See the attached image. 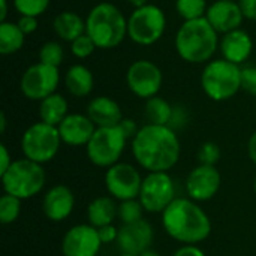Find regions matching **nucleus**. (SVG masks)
<instances>
[{"instance_id": "nucleus-22", "label": "nucleus", "mask_w": 256, "mask_h": 256, "mask_svg": "<svg viewBox=\"0 0 256 256\" xmlns=\"http://www.w3.org/2000/svg\"><path fill=\"white\" fill-rule=\"evenodd\" d=\"M87 219L94 228L112 225L114 220L118 219V206L112 196H98L92 200L87 207Z\"/></svg>"}, {"instance_id": "nucleus-13", "label": "nucleus", "mask_w": 256, "mask_h": 256, "mask_svg": "<svg viewBox=\"0 0 256 256\" xmlns=\"http://www.w3.org/2000/svg\"><path fill=\"white\" fill-rule=\"evenodd\" d=\"M164 75L160 68L150 60H136L128 68L126 84L129 90L141 99L147 100L158 96Z\"/></svg>"}, {"instance_id": "nucleus-15", "label": "nucleus", "mask_w": 256, "mask_h": 256, "mask_svg": "<svg viewBox=\"0 0 256 256\" xmlns=\"http://www.w3.org/2000/svg\"><path fill=\"white\" fill-rule=\"evenodd\" d=\"M222 184L220 172L213 165L200 164L194 168L186 178L188 196L196 202H206L213 200Z\"/></svg>"}, {"instance_id": "nucleus-46", "label": "nucleus", "mask_w": 256, "mask_h": 256, "mask_svg": "<svg viewBox=\"0 0 256 256\" xmlns=\"http://www.w3.org/2000/svg\"><path fill=\"white\" fill-rule=\"evenodd\" d=\"M4 130H6V116L4 112H2L0 114V132L4 134Z\"/></svg>"}, {"instance_id": "nucleus-19", "label": "nucleus", "mask_w": 256, "mask_h": 256, "mask_svg": "<svg viewBox=\"0 0 256 256\" xmlns=\"http://www.w3.org/2000/svg\"><path fill=\"white\" fill-rule=\"evenodd\" d=\"M206 18L220 34H226L232 30L240 28L244 20L238 2L230 0H216L214 3H212L207 9Z\"/></svg>"}, {"instance_id": "nucleus-50", "label": "nucleus", "mask_w": 256, "mask_h": 256, "mask_svg": "<svg viewBox=\"0 0 256 256\" xmlns=\"http://www.w3.org/2000/svg\"><path fill=\"white\" fill-rule=\"evenodd\" d=\"M230 2H238V0H230Z\"/></svg>"}, {"instance_id": "nucleus-29", "label": "nucleus", "mask_w": 256, "mask_h": 256, "mask_svg": "<svg viewBox=\"0 0 256 256\" xmlns=\"http://www.w3.org/2000/svg\"><path fill=\"white\" fill-rule=\"evenodd\" d=\"M21 213V200L9 194H3L0 198V222L3 225L14 224Z\"/></svg>"}, {"instance_id": "nucleus-7", "label": "nucleus", "mask_w": 256, "mask_h": 256, "mask_svg": "<svg viewBox=\"0 0 256 256\" xmlns=\"http://www.w3.org/2000/svg\"><path fill=\"white\" fill-rule=\"evenodd\" d=\"M62 146V138L56 126L38 122L30 124L21 136V152L26 159L39 165L51 162Z\"/></svg>"}, {"instance_id": "nucleus-41", "label": "nucleus", "mask_w": 256, "mask_h": 256, "mask_svg": "<svg viewBox=\"0 0 256 256\" xmlns=\"http://www.w3.org/2000/svg\"><path fill=\"white\" fill-rule=\"evenodd\" d=\"M172 256H206V254L196 244H183L174 252Z\"/></svg>"}, {"instance_id": "nucleus-16", "label": "nucleus", "mask_w": 256, "mask_h": 256, "mask_svg": "<svg viewBox=\"0 0 256 256\" xmlns=\"http://www.w3.org/2000/svg\"><path fill=\"white\" fill-rule=\"evenodd\" d=\"M154 231L147 220H140L135 224L122 225L118 228L117 248L122 254L140 256L142 252L148 250L153 243Z\"/></svg>"}, {"instance_id": "nucleus-36", "label": "nucleus", "mask_w": 256, "mask_h": 256, "mask_svg": "<svg viewBox=\"0 0 256 256\" xmlns=\"http://www.w3.org/2000/svg\"><path fill=\"white\" fill-rule=\"evenodd\" d=\"M188 111L182 106V105H176L172 108V117H171V122H170V128L171 129H178V128H184V124L188 123Z\"/></svg>"}, {"instance_id": "nucleus-10", "label": "nucleus", "mask_w": 256, "mask_h": 256, "mask_svg": "<svg viewBox=\"0 0 256 256\" xmlns=\"http://www.w3.org/2000/svg\"><path fill=\"white\" fill-rule=\"evenodd\" d=\"M176 198V183L168 172H148L144 177L138 200L146 212L164 213Z\"/></svg>"}, {"instance_id": "nucleus-30", "label": "nucleus", "mask_w": 256, "mask_h": 256, "mask_svg": "<svg viewBox=\"0 0 256 256\" xmlns=\"http://www.w3.org/2000/svg\"><path fill=\"white\" fill-rule=\"evenodd\" d=\"M144 207L140 202V200H128V201H120L118 204V219L122 220L123 225L128 224H135L142 220V213Z\"/></svg>"}, {"instance_id": "nucleus-2", "label": "nucleus", "mask_w": 256, "mask_h": 256, "mask_svg": "<svg viewBox=\"0 0 256 256\" xmlns=\"http://www.w3.org/2000/svg\"><path fill=\"white\" fill-rule=\"evenodd\" d=\"M162 226L182 244H198L212 234L210 218L190 198H176L162 213Z\"/></svg>"}, {"instance_id": "nucleus-3", "label": "nucleus", "mask_w": 256, "mask_h": 256, "mask_svg": "<svg viewBox=\"0 0 256 256\" xmlns=\"http://www.w3.org/2000/svg\"><path fill=\"white\" fill-rule=\"evenodd\" d=\"M174 45L184 62L192 64L208 63L219 46V33L206 16L184 21L176 33Z\"/></svg>"}, {"instance_id": "nucleus-21", "label": "nucleus", "mask_w": 256, "mask_h": 256, "mask_svg": "<svg viewBox=\"0 0 256 256\" xmlns=\"http://www.w3.org/2000/svg\"><path fill=\"white\" fill-rule=\"evenodd\" d=\"M87 116L96 124V128L117 126L123 120L120 105L108 96H96L87 106Z\"/></svg>"}, {"instance_id": "nucleus-11", "label": "nucleus", "mask_w": 256, "mask_h": 256, "mask_svg": "<svg viewBox=\"0 0 256 256\" xmlns=\"http://www.w3.org/2000/svg\"><path fill=\"white\" fill-rule=\"evenodd\" d=\"M58 82H60L58 68L39 62L28 66L24 70L20 80V90L24 94V98L40 102L45 98L56 93Z\"/></svg>"}, {"instance_id": "nucleus-33", "label": "nucleus", "mask_w": 256, "mask_h": 256, "mask_svg": "<svg viewBox=\"0 0 256 256\" xmlns=\"http://www.w3.org/2000/svg\"><path fill=\"white\" fill-rule=\"evenodd\" d=\"M96 48H98L96 44L93 42V39L87 33L81 34L80 38H76L75 40L70 42V51L78 58H87V57H90L94 52Z\"/></svg>"}, {"instance_id": "nucleus-38", "label": "nucleus", "mask_w": 256, "mask_h": 256, "mask_svg": "<svg viewBox=\"0 0 256 256\" xmlns=\"http://www.w3.org/2000/svg\"><path fill=\"white\" fill-rule=\"evenodd\" d=\"M18 27L21 28V32L27 36V34H32L36 28H38V18L36 16H26V15H21L20 20L16 21Z\"/></svg>"}, {"instance_id": "nucleus-26", "label": "nucleus", "mask_w": 256, "mask_h": 256, "mask_svg": "<svg viewBox=\"0 0 256 256\" xmlns=\"http://www.w3.org/2000/svg\"><path fill=\"white\" fill-rule=\"evenodd\" d=\"M26 34L21 32L16 22L4 21L0 24V52L3 56L15 54L22 48Z\"/></svg>"}, {"instance_id": "nucleus-24", "label": "nucleus", "mask_w": 256, "mask_h": 256, "mask_svg": "<svg viewBox=\"0 0 256 256\" xmlns=\"http://www.w3.org/2000/svg\"><path fill=\"white\" fill-rule=\"evenodd\" d=\"M52 27L56 34L66 42H72L86 33V21L72 10L60 12L52 21Z\"/></svg>"}, {"instance_id": "nucleus-32", "label": "nucleus", "mask_w": 256, "mask_h": 256, "mask_svg": "<svg viewBox=\"0 0 256 256\" xmlns=\"http://www.w3.org/2000/svg\"><path fill=\"white\" fill-rule=\"evenodd\" d=\"M50 6V0H14V8L20 15L26 16H39Z\"/></svg>"}, {"instance_id": "nucleus-27", "label": "nucleus", "mask_w": 256, "mask_h": 256, "mask_svg": "<svg viewBox=\"0 0 256 256\" xmlns=\"http://www.w3.org/2000/svg\"><path fill=\"white\" fill-rule=\"evenodd\" d=\"M172 105L168 104V100H165L160 96H154L147 99L146 106H144V112H146V118L150 124H160V126H168L172 117Z\"/></svg>"}, {"instance_id": "nucleus-17", "label": "nucleus", "mask_w": 256, "mask_h": 256, "mask_svg": "<svg viewBox=\"0 0 256 256\" xmlns=\"http://www.w3.org/2000/svg\"><path fill=\"white\" fill-rule=\"evenodd\" d=\"M75 207V195L66 184H56L46 190L42 200V212L51 222H63Z\"/></svg>"}, {"instance_id": "nucleus-43", "label": "nucleus", "mask_w": 256, "mask_h": 256, "mask_svg": "<svg viewBox=\"0 0 256 256\" xmlns=\"http://www.w3.org/2000/svg\"><path fill=\"white\" fill-rule=\"evenodd\" d=\"M248 154H249L250 160L256 165V130L250 135V138L248 141Z\"/></svg>"}, {"instance_id": "nucleus-8", "label": "nucleus", "mask_w": 256, "mask_h": 256, "mask_svg": "<svg viewBox=\"0 0 256 256\" xmlns=\"http://www.w3.org/2000/svg\"><path fill=\"white\" fill-rule=\"evenodd\" d=\"M128 138L120 126L96 128L92 140L86 146L88 160L98 168H111L120 162L124 153Z\"/></svg>"}, {"instance_id": "nucleus-18", "label": "nucleus", "mask_w": 256, "mask_h": 256, "mask_svg": "<svg viewBox=\"0 0 256 256\" xmlns=\"http://www.w3.org/2000/svg\"><path fill=\"white\" fill-rule=\"evenodd\" d=\"M62 142L70 147H82L87 146L92 140L96 124L90 120L88 116L72 112L68 114L66 118L57 126Z\"/></svg>"}, {"instance_id": "nucleus-28", "label": "nucleus", "mask_w": 256, "mask_h": 256, "mask_svg": "<svg viewBox=\"0 0 256 256\" xmlns=\"http://www.w3.org/2000/svg\"><path fill=\"white\" fill-rule=\"evenodd\" d=\"M207 9L206 0H176V10L184 21L204 18Z\"/></svg>"}, {"instance_id": "nucleus-45", "label": "nucleus", "mask_w": 256, "mask_h": 256, "mask_svg": "<svg viewBox=\"0 0 256 256\" xmlns=\"http://www.w3.org/2000/svg\"><path fill=\"white\" fill-rule=\"evenodd\" d=\"M129 4H132L135 9L136 8H141V6H146V4H148V0H126Z\"/></svg>"}, {"instance_id": "nucleus-48", "label": "nucleus", "mask_w": 256, "mask_h": 256, "mask_svg": "<svg viewBox=\"0 0 256 256\" xmlns=\"http://www.w3.org/2000/svg\"><path fill=\"white\" fill-rule=\"evenodd\" d=\"M118 256H134V255H128V254H120Z\"/></svg>"}, {"instance_id": "nucleus-23", "label": "nucleus", "mask_w": 256, "mask_h": 256, "mask_svg": "<svg viewBox=\"0 0 256 256\" xmlns=\"http://www.w3.org/2000/svg\"><path fill=\"white\" fill-rule=\"evenodd\" d=\"M64 86L75 98L88 96L94 87V76L84 64H72L64 75Z\"/></svg>"}, {"instance_id": "nucleus-6", "label": "nucleus", "mask_w": 256, "mask_h": 256, "mask_svg": "<svg viewBox=\"0 0 256 256\" xmlns=\"http://www.w3.org/2000/svg\"><path fill=\"white\" fill-rule=\"evenodd\" d=\"M3 192L22 200L36 196L45 186L46 174L44 165H39L26 158L12 162L9 170L2 176Z\"/></svg>"}, {"instance_id": "nucleus-34", "label": "nucleus", "mask_w": 256, "mask_h": 256, "mask_svg": "<svg viewBox=\"0 0 256 256\" xmlns=\"http://www.w3.org/2000/svg\"><path fill=\"white\" fill-rule=\"evenodd\" d=\"M220 159V148L216 142L207 141L204 142L200 150H198V160L202 165H213L216 166V164Z\"/></svg>"}, {"instance_id": "nucleus-31", "label": "nucleus", "mask_w": 256, "mask_h": 256, "mask_svg": "<svg viewBox=\"0 0 256 256\" xmlns=\"http://www.w3.org/2000/svg\"><path fill=\"white\" fill-rule=\"evenodd\" d=\"M63 58H64L63 46L58 42H56V40L45 42L40 46V50H39V62L40 63H45V64L58 68L62 64Z\"/></svg>"}, {"instance_id": "nucleus-12", "label": "nucleus", "mask_w": 256, "mask_h": 256, "mask_svg": "<svg viewBox=\"0 0 256 256\" xmlns=\"http://www.w3.org/2000/svg\"><path fill=\"white\" fill-rule=\"evenodd\" d=\"M142 180L140 171L128 162H118L108 168L104 178L110 196L117 201L138 200Z\"/></svg>"}, {"instance_id": "nucleus-9", "label": "nucleus", "mask_w": 256, "mask_h": 256, "mask_svg": "<svg viewBox=\"0 0 256 256\" xmlns=\"http://www.w3.org/2000/svg\"><path fill=\"white\" fill-rule=\"evenodd\" d=\"M166 16L156 4L136 8L128 18V38L136 45L150 46L156 44L165 33Z\"/></svg>"}, {"instance_id": "nucleus-4", "label": "nucleus", "mask_w": 256, "mask_h": 256, "mask_svg": "<svg viewBox=\"0 0 256 256\" xmlns=\"http://www.w3.org/2000/svg\"><path fill=\"white\" fill-rule=\"evenodd\" d=\"M86 33L98 48H116L128 36V18L116 4L108 2L98 3L86 18Z\"/></svg>"}, {"instance_id": "nucleus-1", "label": "nucleus", "mask_w": 256, "mask_h": 256, "mask_svg": "<svg viewBox=\"0 0 256 256\" xmlns=\"http://www.w3.org/2000/svg\"><path fill=\"white\" fill-rule=\"evenodd\" d=\"M180 153V140L170 126L147 123L132 140V154L148 172H168L177 165Z\"/></svg>"}, {"instance_id": "nucleus-40", "label": "nucleus", "mask_w": 256, "mask_h": 256, "mask_svg": "<svg viewBox=\"0 0 256 256\" xmlns=\"http://www.w3.org/2000/svg\"><path fill=\"white\" fill-rule=\"evenodd\" d=\"M118 126H120V129L123 130V134L126 135L128 140H134L135 135H136L138 130H140V128L136 126V122H134V120H130V118H123V120L120 122Z\"/></svg>"}, {"instance_id": "nucleus-39", "label": "nucleus", "mask_w": 256, "mask_h": 256, "mask_svg": "<svg viewBox=\"0 0 256 256\" xmlns=\"http://www.w3.org/2000/svg\"><path fill=\"white\" fill-rule=\"evenodd\" d=\"M244 20L256 21V0H238Z\"/></svg>"}, {"instance_id": "nucleus-35", "label": "nucleus", "mask_w": 256, "mask_h": 256, "mask_svg": "<svg viewBox=\"0 0 256 256\" xmlns=\"http://www.w3.org/2000/svg\"><path fill=\"white\" fill-rule=\"evenodd\" d=\"M242 90L256 96V66L242 68Z\"/></svg>"}, {"instance_id": "nucleus-5", "label": "nucleus", "mask_w": 256, "mask_h": 256, "mask_svg": "<svg viewBox=\"0 0 256 256\" xmlns=\"http://www.w3.org/2000/svg\"><path fill=\"white\" fill-rule=\"evenodd\" d=\"M201 87L212 100H228L242 90V68L225 58L212 60L201 74Z\"/></svg>"}, {"instance_id": "nucleus-44", "label": "nucleus", "mask_w": 256, "mask_h": 256, "mask_svg": "<svg viewBox=\"0 0 256 256\" xmlns=\"http://www.w3.org/2000/svg\"><path fill=\"white\" fill-rule=\"evenodd\" d=\"M8 15V0H0V22L6 21Z\"/></svg>"}, {"instance_id": "nucleus-20", "label": "nucleus", "mask_w": 256, "mask_h": 256, "mask_svg": "<svg viewBox=\"0 0 256 256\" xmlns=\"http://www.w3.org/2000/svg\"><path fill=\"white\" fill-rule=\"evenodd\" d=\"M219 48L222 52V58L240 66L246 63L248 58L252 56L254 40L246 30L237 28L222 36Z\"/></svg>"}, {"instance_id": "nucleus-49", "label": "nucleus", "mask_w": 256, "mask_h": 256, "mask_svg": "<svg viewBox=\"0 0 256 256\" xmlns=\"http://www.w3.org/2000/svg\"><path fill=\"white\" fill-rule=\"evenodd\" d=\"M254 189H255V194H256V177H255V183H254Z\"/></svg>"}, {"instance_id": "nucleus-14", "label": "nucleus", "mask_w": 256, "mask_h": 256, "mask_svg": "<svg viewBox=\"0 0 256 256\" xmlns=\"http://www.w3.org/2000/svg\"><path fill=\"white\" fill-rule=\"evenodd\" d=\"M98 228L80 224L68 230L62 240L63 256H98L102 248Z\"/></svg>"}, {"instance_id": "nucleus-37", "label": "nucleus", "mask_w": 256, "mask_h": 256, "mask_svg": "<svg viewBox=\"0 0 256 256\" xmlns=\"http://www.w3.org/2000/svg\"><path fill=\"white\" fill-rule=\"evenodd\" d=\"M99 232V238L102 242V244H111V243H117L118 238V228L112 224V225H106L102 228H98Z\"/></svg>"}, {"instance_id": "nucleus-25", "label": "nucleus", "mask_w": 256, "mask_h": 256, "mask_svg": "<svg viewBox=\"0 0 256 256\" xmlns=\"http://www.w3.org/2000/svg\"><path fill=\"white\" fill-rule=\"evenodd\" d=\"M68 100L64 96L54 93L39 104V117L40 122L51 124V126H58L68 116Z\"/></svg>"}, {"instance_id": "nucleus-47", "label": "nucleus", "mask_w": 256, "mask_h": 256, "mask_svg": "<svg viewBox=\"0 0 256 256\" xmlns=\"http://www.w3.org/2000/svg\"><path fill=\"white\" fill-rule=\"evenodd\" d=\"M140 256H160L158 252H154V250H152V249H148V250H146V252H142Z\"/></svg>"}, {"instance_id": "nucleus-42", "label": "nucleus", "mask_w": 256, "mask_h": 256, "mask_svg": "<svg viewBox=\"0 0 256 256\" xmlns=\"http://www.w3.org/2000/svg\"><path fill=\"white\" fill-rule=\"evenodd\" d=\"M12 158L9 154V150L4 144H0V176L3 172H6L9 170V166L12 165Z\"/></svg>"}]
</instances>
